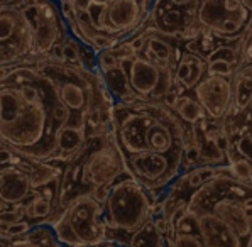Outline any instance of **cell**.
Returning <instances> with one entry per match:
<instances>
[{"mask_svg":"<svg viewBox=\"0 0 252 247\" xmlns=\"http://www.w3.org/2000/svg\"><path fill=\"white\" fill-rule=\"evenodd\" d=\"M26 17L32 28V55H51L54 46L66 39L69 34L68 24L61 14L60 0H26Z\"/></svg>","mask_w":252,"mask_h":247,"instance_id":"9","label":"cell"},{"mask_svg":"<svg viewBox=\"0 0 252 247\" xmlns=\"http://www.w3.org/2000/svg\"><path fill=\"white\" fill-rule=\"evenodd\" d=\"M169 193L185 200L203 247H252V181L223 166L196 190Z\"/></svg>","mask_w":252,"mask_h":247,"instance_id":"3","label":"cell"},{"mask_svg":"<svg viewBox=\"0 0 252 247\" xmlns=\"http://www.w3.org/2000/svg\"><path fill=\"white\" fill-rule=\"evenodd\" d=\"M32 28L24 10L0 5V66L22 63L32 55Z\"/></svg>","mask_w":252,"mask_h":247,"instance_id":"10","label":"cell"},{"mask_svg":"<svg viewBox=\"0 0 252 247\" xmlns=\"http://www.w3.org/2000/svg\"><path fill=\"white\" fill-rule=\"evenodd\" d=\"M171 109L176 112L178 117H180L189 129H193L196 124L207 117L203 107L200 105V102L195 98V95H193L191 92H185V93L178 95Z\"/></svg>","mask_w":252,"mask_h":247,"instance_id":"15","label":"cell"},{"mask_svg":"<svg viewBox=\"0 0 252 247\" xmlns=\"http://www.w3.org/2000/svg\"><path fill=\"white\" fill-rule=\"evenodd\" d=\"M3 3H5V0H0V5H3Z\"/></svg>","mask_w":252,"mask_h":247,"instance_id":"23","label":"cell"},{"mask_svg":"<svg viewBox=\"0 0 252 247\" xmlns=\"http://www.w3.org/2000/svg\"><path fill=\"white\" fill-rule=\"evenodd\" d=\"M147 15L149 12L142 0H114L95 15V26L124 42L134 32L144 29Z\"/></svg>","mask_w":252,"mask_h":247,"instance_id":"11","label":"cell"},{"mask_svg":"<svg viewBox=\"0 0 252 247\" xmlns=\"http://www.w3.org/2000/svg\"><path fill=\"white\" fill-rule=\"evenodd\" d=\"M102 207L108 241L127 246L153 217L154 196L130 175H124L110 186Z\"/></svg>","mask_w":252,"mask_h":247,"instance_id":"5","label":"cell"},{"mask_svg":"<svg viewBox=\"0 0 252 247\" xmlns=\"http://www.w3.org/2000/svg\"><path fill=\"white\" fill-rule=\"evenodd\" d=\"M119 66L124 71L130 90L134 92L135 98L144 102H164L169 93L178 92L174 85V69L162 68L159 64L149 61L141 53L119 58Z\"/></svg>","mask_w":252,"mask_h":247,"instance_id":"7","label":"cell"},{"mask_svg":"<svg viewBox=\"0 0 252 247\" xmlns=\"http://www.w3.org/2000/svg\"><path fill=\"white\" fill-rule=\"evenodd\" d=\"M117 63H119V56L115 55L114 48L96 53V69H98L100 73H103V71H107V69L117 66Z\"/></svg>","mask_w":252,"mask_h":247,"instance_id":"18","label":"cell"},{"mask_svg":"<svg viewBox=\"0 0 252 247\" xmlns=\"http://www.w3.org/2000/svg\"><path fill=\"white\" fill-rule=\"evenodd\" d=\"M51 227L58 242L64 247H92L108 241L103 207L93 195H80L71 200Z\"/></svg>","mask_w":252,"mask_h":247,"instance_id":"6","label":"cell"},{"mask_svg":"<svg viewBox=\"0 0 252 247\" xmlns=\"http://www.w3.org/2000/svg\"><path fill=\"white\" fill-rule=\"evenodd\" d=\"M5 208H9V207H7L3 202H0V212H2V210H5Z\"/></svg>","mask_w":252,"mask_h":247,"instance_id":"22","label":"cell"},{"mask_svg":"<svg viewBox=\"0 0 252 247\" xmlns=\"http://www.w3.org/2000/svg\"><path fill=\"white\" fill-rule=\"evenodd\" d=\"M0 146H2V142H0Z\"/></svg>","mask_w":252,"mask_h":247,"instance_id":"24","label":"cell"},{"mask_svg":"<svg viewBox=\"0 0 252 247\" xmlns=\"http://www.w3.org/2000/svg\"><path fill=\"white\" fill-rule=\"evenodd\" d=\"M237 71V68L232 66L227 61H208V75H215V76H225V78H232L234 73Z\"/></svg>","mask_w":252,"mask_h":247,"instance_id":"19","label":"cell"},{"mask_svg":"<svg viewBox=\"0 0 252 247\" xmlns=\"http://www.w3.org/2000/svg\"><path fill=\"white\" fill-rule=\"evenodd\" d=\"M251 22L252 15L242 0H201L196 10V26L201 32L223 41L240 39Z\"/></svg>","mask_w":252,"mask_h":247,"instance_id":"8","label":"cell"},{"mask_svg":"<svg viewBox=\"0 0 252 247\" xmlns=\"http://www.w3.org/2000/svg\"><path fill=\"white\" fill-rule=\"evenodd\" d=\"M232 144H234L235 151H237L240 156H244L246 159H249L252 163V130L240 134L239 137H235L234 141H232Z\"/></svg>","mask_w":252,"mask_h":247,"instance_id":"17","label":"cell"},{"mask_svg":"<svg viewBox=\"0 0 252 247\" xmlns=\"http://www.w3.org/2000/svg\"><path fill=\"white\" fill-rule=\"evenodd\" d=\"M127 247H166L164 234L158 227L156 218L151 217L147 220L146 225L130 237Z\"/></svg>","mask_w":252,"mask_h":247,"instance_id":"16","label":"cell"},{"mask_svg":"<svg viewBox=\"0 0 252 247\" xmlns=\"http://www.w3.org/2000/svg\"><path fill=\"white\" fill-rule=\"evenodd\" d=\"M58 102L51 82L29 56L0 82V142L31 161H56L60 125L53 117Z\"/></svg>","mask_w":252,"mask_h":247,"instance_id":"2","label":"cell"},{"mask_svg":"<svg viewBox=\"0 0 252 247\" xmlns=\"http://www.w3.org/2000/svg\"><path fill=\"white\" fill-rule=\"evenodd\" d=\"M92 247H127V246H122V244H117V242L107 241V242H103V244H98V246H92Z\"/></svg>","mask_w":252,"mask_h":247,"instance_id":"20","label":"cell"},{"mask_svg":"<svg viewBox=\"0 0 252 247\" xmlns=\"http://www.w3.org/2000/svg\"><path fill=\"white\" fill-rule=\"evenodd\" d=\"M191 93L203 107L210 121L225 122L232 109V78L207 75L193 88Z\"/></svg>","mask_w":252,"mask_h":247,"instance_id":"12","label":"cell"},{"mask_svg":"<svg viewBox=\"0 0 252 247\" xmlns=\"http://www.w3.org/2000/svg\"><path fill=\"white\" fill-rule=\"evenodd\" d=\"M242 3H244V7H246V9L249 10L251 15H252V0H242Z\"/></svg>","mask_w":252,"mask_h":247,"instance_id":"21","label":"cell"},{"mask_svg":"<svg viewBox=\"0 0 252 247\" xmlns=\"http://www.w3.org/2000/svg\"><path fill=\"white\" fill-rule=\"evenodd\" d=\"M124 175L129 173L112 129L90 136L83 148L64 163L58 205L64 208L80 195H93L103 203L110 186Z\"/></svg>","mask_w":252,"mask_h":247,"instance_id":"4","label":"cell"},{"mask_svg":"<svg viewBox=\"0 0 252 247\" xmlns=\"http://www.w3.org/2000/svg\"><path fill=\"white\" fill-rule=\"evenodd\" d=\"M110 129L127 173L154 200L185 175V149L193 130L164 102H115Z\"/></svg>","mask_w":252,"mask_h":247,"instance_id":"1","label":"cell"},{"mask_svg":"<svg viewBox=\"0 0 252 247\" xmlns=\"http://www.w3.org/2000/svg\"><path fill=\"white\" fill-rule=\"evenodd\" d=\"M32 196L29 169L22 166H5L0 169V202L7 207H19Z\"/></svg>","mask_w":252,"mask_h":247,"instance_id":"13","label":"cell"},{"mask_svg":"<svg viewBox=\"0 0 252 247\" xmlns=\"http://www.w3.org/2000/svg\"><path fill=\"white\" fill-rule=\"evenodd\" d=\"M207 75L208 61L205 60V56L185 49L174 66V85L181 95L185 92H191Z\"/></svg>","mask_w":252,"mask_h":247,"instance_id":"14","label":"cell"}]
</instances>
